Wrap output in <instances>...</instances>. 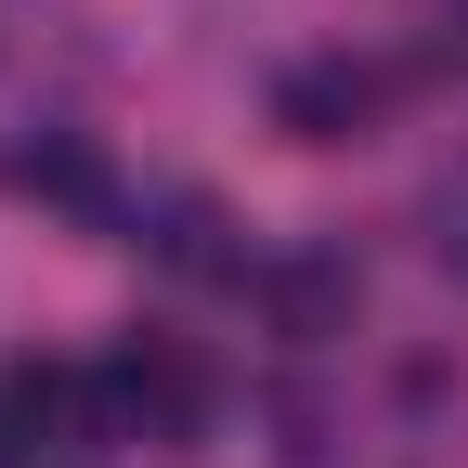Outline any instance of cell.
<instances>
[{"label":"cell","mask_w":468,"mask_h":468,"mask_svg":"<svg viewBox=\"0 0 468 468\" xmlns=\"http://www.w3.org/2000/svg\"><path fill=\"white\" fill-rule=\"evenodd\" d=\"M91 403H104V442H208V365L183 338H131L117 365L91 378Z\"/></svg>","instance_id":"6da1fadb"},{"label":"cell","mask_w":468,"mask_h":468,"mask_svg":"<svg viewBox=\"0 0 468 468\" xmlns=\"http://www.w3.org/2000/svg\"><path fill=\"white\" fill-rule=\"evenodd\" d=\"M351 313H365V273H351L338 248H286V261H261V325H273L286 351L351 338Z\"/></svg>","instance_id":"7a4b0ae2"},{"label":"cell","mask_w":468,"mask_h":468,"mask_svg":"<svg viewBox=\"0 0 468 468\" xmlns=\"http://www.w3.org/2000/svg\"><path fill=\"white\" fill-rule=\"evenodd\" d=\"M273 131H286V144H365V131H378V66H351V52L286 66V79H273Z\"/></svg>","instance_id":"3957f363"},{"label":"cell","mask_w":468,"mask_h":468,"mask_svg":"<svg viewBox=\"0 0 468 468\" xmlns=\"http://www.w3.org/2000/svg\"><path fill=\"white\" fill-rule=\"evenodd\" d=\"M0 403H14V430H27L39 455H66L79 430L104 442V403H91V378H66V365H14V378H0Z\"/></svg>","instance_id":"277c9868"},{"label":"cell","mask_w":468,"mask_h":468,"mask_svg":"<svg viewBox=\"0 0 468 468\" xmlns=\"http://www.w3.org/2000/svg\"><path fill=\"white\" fill-rule=\"evenodd\" d=\"M14 183H27L39 208H79V221H104V208H117V183H104V156H91L79 131H39V144L14 156Z\"/></svg>","instance_id":"5b68a950"},{"label":"cell","mask_w":468,"mask_h":468,"mask_svg":"<svg viewBox=\"0 0 468 468\" xmlns=\"http://www.w3.org/2000/svg\"><path fill=\"white\" fill-rule=\"evenodd\" d=\"M144 234H156V261H169V273H234L221 208H208V196H156V208H144Z\"/></svg>","instance_id":"8992f818"},{"label":"cell","mask_w":468,"mask_h":468,"mask_svg":"<svg viewBox=\"0 0 468 468\" xmlns=\"http://www.w3.org/2000/svg\"><path fill=\"white\" fill-rule=\"evenodd\" d=\"M417 221H430V261L468 286V169H455V183H430V208H417Z\"/></svg>","instance_id":"52a82bcc"},{"label":"cell","mask_w":468,"mask_h":468,"mask_svg":"<svg viewBox=\"0 0 468 468\" xmlns=\"http://www.w3.org/2000/svg\"><path fill=\"white\" fill-rule=\"evenodd\" d=\"M0 468H39V442L14 430V403H0Z\"/></svg>","instance_id":"ba28073f"}]
</instances>
